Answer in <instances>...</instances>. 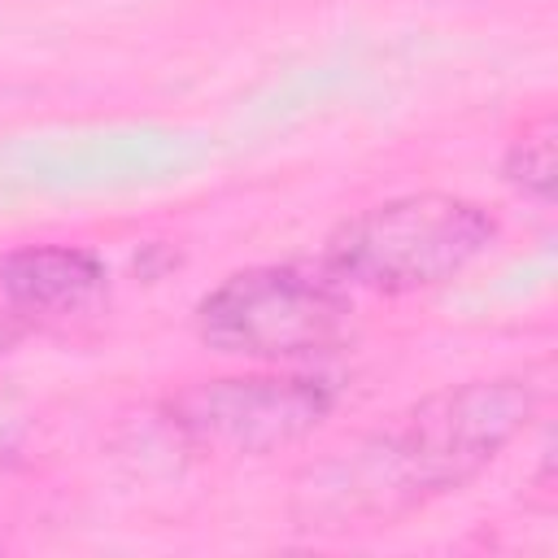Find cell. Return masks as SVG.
<instances>
[{
	"label": "cell",
	"mask_w": 558,
	"mask_h": 558,
	"mask_svg": "<svg viewBox=\"0 0 558 558\" xmlns=\"http://www.w3.org/2000/svg\"><path fill=\"white\" fill-rule=\"evenodd\" d=\"M336 410V388L296 366L187 379L166 392L161 414L201 453L266 458L310 440Z\"/></svg>",
	"instance_id": "277c9868"
},
{
	"label": "cell",
	"mask_w": 558,
	"mask_h": 558,
	"mask_svg": "<svg viewBox=\"0 0 558 558\" xmlns=\"http://www.w3.org/2000/svg\"><path fill=\"white\" fill-rule=\"evenodd\" d=\"M26 318H17L13 310H0V357H9L13 349H17V340L26 336Z\"/></svg>",
	"instance_id": "52a82bcc"
},
{
	"label": "cell",
	"mask_w": 558,
	"mask_h": 558,
	"mask_svg": "<svg viewBox=\"0 0 558 558\" xmlns=\"http://www.w3.org/2000/svg\"><path fill=\"white\" fill-rule=\"evenodd\" d=\"M349 331L353 296L323 266H244L196 301L201 344L253 366H305L331 357Z\"/></svg>",
	"instance_id": "3957f363"
},
{
	"label": "cell",
	"mask_w": 558,
	"mask_h": 558,
	"mask_svg": "<svg viewBox=\"0 0 558 558\" xmlns=\"http://www.w3.org/2000/svg\"><path fill=\"white\" fill-rule=\"evenodd\" d=\"M536 405L541 392L527 375L445 384L392 414V423L305 466L292 519L305 532L388 527L484 475L523 436Z\"/></svg>",
	"instance_id": "6da1fadb"
},
{
	"label": "cell",
	"mask_w": 558,
	"mask_h": 558,
	"mask_svg": "<svg viewBox=\"0 0 558 558\" xmlns=\"http://www.w3.org/2000/svg\"><path fill=\"white\" fill-rule=\"evenodd\" d=\"M501 179L510 192H519L532 205H554V179H558V126L554 113H536L523 122V131L501 153Z\"/></svg>",
	"instance_id": "8992f818"
},
{
	"label": "cell",
	"mask_w": 558,
	"mask_h": 558,
	"mask_svg": "<svg viewBox=\"0 0 558 558\" xmlns=\"http://www.w3.org/2000/svg\"><path fill=\"white\" fill-rule=\"evenodd\" d=\"M109 270L83 244H22L0 257V296L26 323L39 318H70L92 310L105 296Z\"/></svg>",
	"instance_id": "5b68a950"
},
{
	"label": "cell",
	"mask_w": 558,
	"mask_h": 558,
	"mask_svg": "<svg viewBox=\"0 0 558 558\" xmlns=\"http://www.w3.org/2000/svg\"><path fill=\"white\" fill-rule=\"evenodd\" d=\"M497 218L453 192H401L375 201L323 240L318 266L349 292L414 296L458 279L497 244Z\"/></svg>",
	"instance_id": "7a4b0ae2"
}]
</instances>
